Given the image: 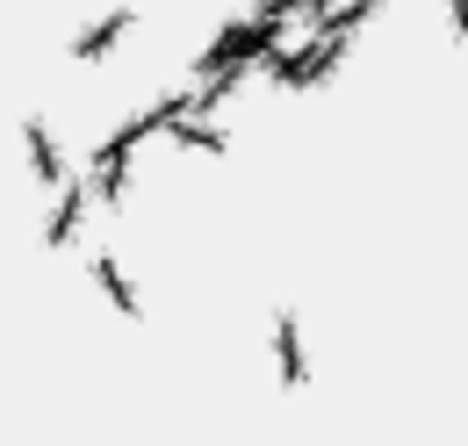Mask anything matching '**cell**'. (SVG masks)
<instances>
[{
  "label": "cell",
  "instance_id": "obj_1",
  "mask_svg": "<svg viewBox=\"0 0 468 446\" xmlns=\"http://www.w3.org/2000/svg\"><path fill=\"white\" fill-rule=\"evenodd\" d=\"M122 37H130V15H109V22H94V29L72 37V58H101V51H116Z\"/></svg>",
  "mask_w": 468,
  "mask_h": 446
},
{
  "label": "cell",
  "instance_id": "obj_2",
  "mask_svg": "<svg viewBox=\"0 0 468 446\" xmlns=\"http://www.w3.org/2000/svg\"><path fill=\"white\" fill-rule=\"evenodd\" d=\"M274 345H282V382L303 389L310 382V367H303V338H295V317H274Z\"/></svg>",
  "mask_w": 468,
  "mask_h": 446
},
{
  "label": "cell",
  "instance_id": "obj_3",
  "mask_svg": "<svg viewBox=\"0 0 468 446\" xmlns=\"http://www.w3.org/2000/svg\"><path fill=\"white\" fill-rule=\"evenodd\" d=\"M29 166H37V180H51V187L65 180V159H58V144H51L44 122H29Z\"/></svg>",
  "mask_w": 468,
  "mask_h": 446
},
{
  "label": "cell",
  "instance_id": "obj_4",
  "mask_svg": "<svg viewBox=\"0 0 468 446\" xmlns=\"http://www.w3.org/2000/svg\"><path fill=\"white\" fill-rule=\"evenodd\" d=\"M94 281L109 288V303H116L122 317H137V295H130V281L116 274V260H109V252H94Z\"/></svg>",
  "mask_w": 468,
  "mask_h": 446
},
{
  "label": "cell",
  "instance_id": "obj_5",
  "mask_svg": "<svg viewBox=\"0 0 468 446\" xmlns=\"http://www.w3.org/2000/svg\"><path fill=\"white\" fill-rule=\"evenodd\" d=\"M174 137L187 144V152H224V130H217V122H202V115H180Z\"/></svg>",
  "mask_w": 468,
  "mask_h": 446
},
{
  "label": "cell",
  "instance_id": "obj_6",
  "mask_svg": "<svg viewBox=\"0 0 468 446\" xmlns=\"http://www.w3.org/2000/svg\"><path fill=\"white\" fill-rule=\"evenodd\" d=\"M454 37H468V0H454Z\"/></svg>",
  "mask_w": 468,
  "mask_h": 446
}]
</instances>
